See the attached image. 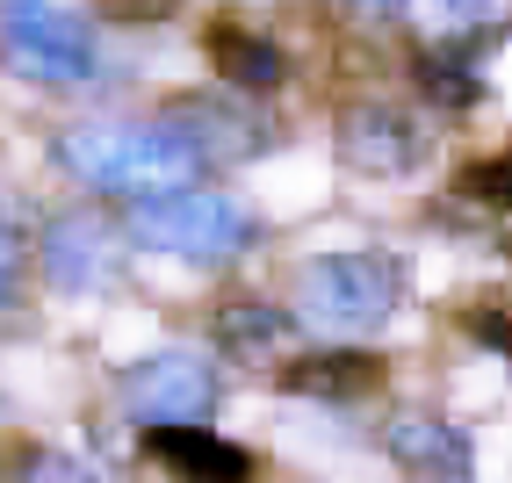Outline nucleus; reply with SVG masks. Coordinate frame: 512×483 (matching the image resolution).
Masks as SVG:
<instances>
[{"label":"nucleus","instance_id":"obj_4","mask_svg":"<svg viewBox=\"0 0 512 483\" xmlns=\"http://www.w3.org/2000/svg\"><path fill=\"white\" fill-rule=\"evenodd\" d=\"M116 404L145 433L152 426H202L217 411V368L202 361V354H181V347L145 354V361H130L116 375Z\"/></svg>","mask_w":512,"mask_h":483},{"label":"nucleus","instance_id":"obj_8","mask_svg":"<svg viewBox=\"0 0 512 483\" xmlns=\"http://www.w3.org/2000/svg\"><path fill=\"white\" fill-rule=\"evenodd\" d=\"M390 462L404 483H476V447L462 426L433 419V411H404V419H390L383 433Z\"/></svg>","mask_w":512,"mask_h":483},{"label":"nucleus","instance_id":"obj_14","mask_svg":"<svg viewBox=\"0 0 512 483\" xmlns=\"http://www.w3.org/2000/svg\"><path fill=\"white\" fill-rule=\"evenodd\" d=\"M397 8L426 44H462L469 29H484L498 15V0H397Z\"/></svg>","mask_w":512,"mask_h":483},{"label":"nucleus","instance_id":"obj_13","mask_svg":"<svg viewBox=\"0 0 512 483\" xmlns=\"http://www.w3.org/2000/svg\"><path fill=\"white\" fill-rule=\"evenodd\" d=\"M210 332H217V347L238 354V361H267V354H282V347H289V318H282L275 303H253V296L217 303Z\"/></svg>","mask_w":512,"mask_h":483},{"label":"nucleus","instance_id":"obj_5","mask_svg":"<svg viewBox=\"0 0 512 483\" xmlns=\"http://www.w3.org/2000/svg\"><path fill=\"white\" fill-rule=\"evenodd\" d=\"M0 58H8L22 80L73 87V80H87V73H94V37H87V22L58 15L51 0H44V8L0 15Z\"/></svg>","mask_w":512,"mask_h":483},{"label":"nucleus","instance_id":"obj_21","mask_svg":"<svg viewBox=\"0 0 512 483\" xmlns=\"http://www.w3.org/2000/svg\"><path fill=\"white\" fill-rule=\"evenodd\" d=\"M368 8H375V0H368Z\"/></svg>","mask_w":512,"mask_h":483},{"label":"nucleus","instance_id":"obj_3","mask_svg":"<svg viewBox=\"0 0 512 483\" xmlns=\"http://www.w3.org/2000/svg\"><path fill=\"white\" fill-rule=\"evenodd\" d=\"M130 238L145 253H174V260H238L253 246V210L231 195H202V188H181V195H152V202H130Z\"/></svg>","mask_w":512,"mask_h":483},{"label":"nucleus","instance_id":"obj_12","mask_svg":"<svg viewBox=\"0 0 512 483\" xmlns=\"http://www.w3.org/2000/svg\"><path fill=\"white\" fill-rule=\"evenodd\" d=\"M51 274L65 289H109L116 282V231L94 217H58L51 224Z\"/></svg>","mask_w":512,"mask_h":483},{"label":"nucleus","instance_id":"obj_19","mask_svg":"<svg viewBox=\"0 0 512 483\" xmlns=\"http://www.w3.org/2000/svg\"><path fill=\"white\" fill-rule=\"evenodd\" d=\"M101 15H109V22H130V29H152V22H174L181 0H101Z\"/></svg>","mask_w":512,"mask_h":483},{"label":"nucleus","instance_id":"obj_10","mask_svg":"<svg viewBox=\"0 0 512 483\" xmlns=\"http://www.w3.org/2000/svg\"><path fill=\"white\" fill-rule=\"evenodd\" d=\"M145 455L159 469H174L181 483H253V469H260L238 440H217L202 426H152L145 433Z\"/></svg>","mask_w":512,"mask_h":483},{"label":"nucleus","instance_id":"obj_11","mask_svg":"<svg viewBox=\"0 0 512 483\" xmlns=\"http://www.w3.org/2000/svg\"><path fill=\"white\" fill-rule=\"evenodd\" d=\"M202 51H210L217 80L231 94H275L282 73H289V58L267 37H253V29H238V22H210V29H202Z\"/></svg>","mask_w":512,"mask_h":483},{"label":"nucleus","instance_id":"obj_6","mask_svg":"<svg viewBox=\"0 0 512 483\" xmlns=\"http://www.w3.org/2000/svg\"><path fill=\"white\" fill-rule=\"evenodd\" d=\"M166 130H181L188 145L202 152V166H224V159H253L275 145V123L260 109H238V101H210V94H174L166 101Z\"/></svg>","mask_w":512,"mask_h":483},{"label":"nucleus","instance_id":"obj_18","mask_svg":"<svg viewBox=\"0 0 512 483\" xmlns=\"http://www.w3.org/2000/svg\"><path fill=\"white\" fill-rule=\"evenodd\" d=\"M462 332H469V339H484L491 354L512 361V310H505V303H469V310H462Z\"/></svg>","mask_w":512,"mask_h":483},{"label":"nucleus","instance_id":"obj_9","mask_svg":"<svg viewBox=\"0 0 512 483\" xmlns=\"http://www.w3.org/2000/svg\"><path fill=\"white\" fill-rule=\"evenodd\" d=\"M383 383H390V361L368 347H318L282 368V390L311 404H361V397H383Z\"/></svg>","mask_w":512,"mask_h":483},{"label":"nucleus","instance_id":"obj_20","mask_svg":"<svg viewBox=\"0 0 512 483\" xmlns=\"http://www.w3.org/2000/svg\"><path fill=\"white\" fill-rule=\"evenodd\" d=\"M15 289H22V253H15V238L0 231V303H8Z\"/></svg>","mask_w":512,"mask_h":483},{"label":"nucleus","instance_id":"obj_16","mask_svg":"<svg viewBox=\"0 0 512 483\" xmlns=\"http://www.w3.org/2000/svg\"><path fill=\"white\" fill-rule=\"evenodd\" d=\"M455 188H462L469 202H491V210H512V152H491V159H469L462 174H455Z\"/></svg>","mask_w":512,"mask_h":483},{"label":"nucleus","instance_id":"obj_17","mask_svg":"<svg viewBox=\"0 0 512 483\" xmlns=\"http://www.w3.org/2000/svg\"><path fill=\"white\" fill-rule=\"evenodd\" d=\"M15 483H101L80 455H65V447H29V462L15 469Z\"/></svg>","mask_w":512,"mask_h":483},{"label":"nucleus","instance_id":"obj_2","mask_svg":"<svg viewBox=\"0 0 512 483\" xmlns=\"http://www.w3.org/2000/svg\"><path fill=\"white\" fill-rule=\"evenodd\" d=\"M397 310V267L383 253H318L296 274V318L332 339H361Z\"/></svg>","mask_w":512,"mask_h":483},{"label":"nucleus","instance_id":"obj_15","mask_svg":"<svg viewBox=\"0 0 512 483\" xmlns=\"http://www.w3.org/2000/svg\"><path fill=\"white\" fill-rule=\"evenodd\" d=\"M455 65H440V58H426L419 65V87L440 101V109H455V116H469V101H484V87H476V73H462V51H448Z\"/></svg>","mask_w":512,"mask_h":483},{"label":"nucleus","instance_id":"obj_1","mask_svg":"<svg viewBox=\"0 0 512 483\" xmlns=\"http://www.w3.org/2000/svg\"><path fill=\"white\" fill-rule=\"evenodd\" d=\"M58 166L94 195H123V202H152V195H181L202 174V152L166 123H130V116H87L73 130H58Z\"/></svg>","mask_w":512,"mask_h":483},{"label":"nucleus","instance_id":"obj_7","mask_svg":"<svg viewBox=\"0 0 512 483\" xmlns=\"http://www.w3.org/2000/svg\"><path fill=\"white\" fill-rule=\"evenodd\" d=\"M339 159H347L354 174H368V181L412 174L426 159V130L404 109H390V101H361V109L339 116Z\"/></svg>","mask_w":512,"mask_h":483}]
</instances>
